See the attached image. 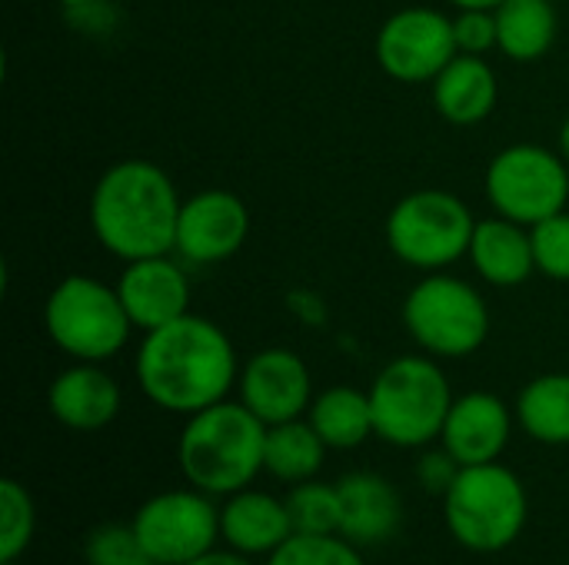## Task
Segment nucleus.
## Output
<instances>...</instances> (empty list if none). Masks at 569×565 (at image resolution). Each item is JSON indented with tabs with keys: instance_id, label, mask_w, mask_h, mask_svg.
Instances as JSON below:
<instances>
[{
	"instance_id": "nucleus-1",
	"label": "nucleus",
	"mask_w": 569,
	"mask_h": 565,
	"mask_svg": "<svg viewBox=\"0 0 569 565\" xmlns=\"http://www.w3.org/2000/svg\"><path fill=\"white\" fill-rule=\"evenodd\" d=\"M140 393L163 413L193 416L223 403L240 380L230 336L207 316L183 313L143 333L133 363Z\"/></svg>"
},
{
	"instance_id": "nucleus-2",
	"label": "nucleus",
	"mask_w": 569,
	"mask_h": 565,
	"mask_svg": "<svg viewBox=\"0 0 569 565\" xmlns=\"http://www.w3.org/2000/svg\"><path fill=\"white\" fill-rule=\"evenodd\" d=\"M180 193L167 170L153 160H117L90 190V230L97 243L130 263L163 256L177 246Z\"/></svg>"
},
{
	"instance_id": "nucleus-3",
	"label": "nucleus",
	"mask_w": 569,
	"mask_h": 565,
	"mask_svg": "<svg viewBox=\"0 0 569 565\" xmlns=\"http://www.w3.org/2000/svg\"><path fill=\"white\" fill-rule=\"evenodd\" d=\"M263 450L267 426L240 400H223L187 416L177 440V463L187 486L227 500L263 473Z\"/></svg>"
},
{
	"instance_id": "nucleus-4",
	"label": "nucleus",
	"mask_w": 569,
	"mask_h": 565,
	"mask_svg": "<svg viewBox=\"0 0 569 565\" xmlns=\"http://www.w3.org/2000/svg\"><path fill=\"white\" fill-rule=\"evenodd\" d=\"M373 433L400 450H423L440 440L453 390L440 363L427 353L390 360L370 383Z\"/></svg>"
},
{
	"instance_id": "nucleus-5",
	"label": "nucleus",
	"mask_w": 569,
	"mask_h": 565,
	"mask_svg": "<svg viewBox=\"0 0 569 565\" xmlns=\"http://www.w3.org/2000/svg\"><path fill=\"white\" fill-rule=\"evenodd\" d=\"M527 516V486L503 463L460 466L453 486L443 496V519L450 536L480 556L510 549L520 539Z\"/></svg>"
},
{
	"instance_id": "nucleus-6",
	"label": "nucleus",
	"mask_w": 569,
	"mask_h": 565,
	"mask_svg": "<svg viewBox=\"0 0 569 565\" xmlns=\"http://www.w3.org/2000/svg\"><path fill=\"white\" fill-rule=\"evenodd\" d=\"M43 330L73 363H107L130 343L133 323L117 286L70 273L43 300Z\"/></svg>"
},
{
	"instance_id": "nucleus-7",
	"label": "nucleus",
	"mask_w": 569,
	"mask_h": 565,
	"mask_svg": "<svg viewBox=\"0 0 569 565\" xmlns=\"http://www.w3.org/2000/svg\"><path fill=\"white\" fill-rule=\"evenodd\" d=\"M410 340L433 360H467L490 336V306L480 290L447 270L423 273L403 300Z\"/></svg>"
},
{
	"instance_id": "nucleus-8",
	"label": "nucleus",
	"mask_w": 569,
	"mask_h": 565,
	"mask_svg": "<svg viewBox=\"0 0 569 565\" xmlns=\"http://www.w3.org/2000/svg\"><path fill=\"white\" fill-rule=\"evenodd\" d=\"M473 230L477 216L470 206L440 186L400 196L383 223L390 253L420 273H437L463 260L470 253Z\"/></svg>"
},
{
	"instance_id": "nucleus-9",
	"label": "nucleus",
	"mask_w": 569,
	"mask_h": 565,
	"mask_svg": "<svg viewBox=\"0 0 569 565\" xmlns=\"http://www.w3.org/2000/svg\"><path fill=\"white\" fill-rule=\"evenodd\" d=\"M483 186L493 213L523 226H537L540 220L567 210L569 163L560 150L513 143L487 163Z\"/></svg>"
},
{
	"instance_id": "nucleus-10",
	"label": "nucleus",
	"mask_w": 569,
	"mask_h": 565,
	"mask_svg": "<svg viewBox=\"0 0 569 565\" xmlns=\"http://www.w3.org/2000/svg\"><path fill=\"white\" fill-rule=\"evenodd\" d=\"M130 526L157 565L193 563L220 543V509L213 506V496L193 486L150 496Z\"/></svg>"
},
{
	"instance_id": "nucleus-11",
	"label": "nucleus",
	"mask_w": 569,
	"mask_h": 565,
	"mask_svg": "<svg viewBox=\"0 0 569 565\" xmlns=\"http://www.w3.org/2000/svg\"><path fill=\"white\" fill-rule=\"evenodd\" d=\"M380 70L400 83H433L457 57L453 17L437 7H403L383 20L373 40Z\"/></svg>"
},
{
	"instance_id": "nucleus-12",
	"label": "nucleus",
	"mask_w": 569,
	"mask_h": 565,
	"mask_svg": "<svg viewBox=\"0 0 569 565\" xmlns=\"http://www.w3.org/2000/svg\"><path fill=\"white\" fill-rule=\"evenodd\" d=\"M247 236H250L247 203L233 190L210 186V190H197L193 196L183 200L173 253L193 266L223 263L233 253H240Z\"/></svg>"
},
{
	"instance_id": "nucleus-13",
	"label": "nucleus",
	"mask_w": 569,
	"mask_h": 565,
	"mask_svg": "<svg viewBox=\"0 0 569 565\" xmlns=\"http://www.w3.org/2000/svg\"><path fill=\"white\" fill-rule=\"evenodd\" d=\"M237 393H240V403L263 426H277V423L307 416L313 403V380H310L307 363L293 350L270 346V350L253 353L243 363Z\"/></svg>"
},
{
	"instance_id": "nucleus-14",
	"label": "nucleus",
	"mask_w": 569,
	"mask_h": 565,
	"mask_svg": "<svg viewBox=\"0 0 569 565\" xmlns=\"http://www.w3.org/2000/svg\"><path fill=\"white\" fill-rule=\"evenodd\" d=\"M117 293L133 330L140 333H150L190 313V280L173 253L130 260L117 280Z\"/></svg>"
},
{
	"instance_id": "nucleus-15",
	"label": "nucleus",
	"mask_w": 569,
	"mask_h": 565,
	"mask_svg": "<svg viewBox=\"0 0 569 565\" xmlns=\"http://www.w3.org/2000/svg\"><path fill=\"white\" fill-rule=\"evenodd\" d=\"M513 420L510 406L487 390H473L453 400L440 446L460 463V466H480V463H500V456L510 446L513 436Z\"/></svg>"
},
{
	"instance_id": "nucleus-16",
	"label": "nucleus",
	"mask_w": 569,
	"mask_h": 565,
	"mask_svg": "<svg viewBox=\"0 0 569 565\" xmlns=\"http://www.w3.org/2000/svg\"><path fill=\"white\" fill-rule=\"evenodd\" d=\"M120 383L100 363H73L47 386L50 416L73 433H97L120 413Z\"/></svg>"
},
{
	"instance_id": "nucleus-17",
	"label": "nucleus",
	"mask_w": 569,
	"mask_h": 565,
	"mask_svg": "<svg viewBox=\"0 0 569 565\" xmlns=\"http://www.w3.org/2000/svg\"><path fill=\"white\" fill-rule=\"evenodd\" d=\"M340 490V536L357 546H380L400 533L403 503L390 480L377 473H347Z\"/></svg>"
},
{
	"instance_id": "nucleus-18",
	"label": "nucleus",
	"mask_w": 569,
	"mask_h": 565,
	"mask_svg": "<svg viewBox=\"0 0 569 565\" xmlns=\"http://www.w3.org/2000/svg\"><path fill=\"white\" fill-rule=\"evenodd\" d=\"M293 536L287 500L260 490H240L220 506V539L240 556H270Z\"/></svg>"
},
{
	"instance_id": "nucleus-19",
	"label": "nucleus",
	"mask_w": 569,
	"mask_h": 565,
	"mask_svg": "<svg viewBox=\"0 0 569 565\" xmlns=\"http://www.w3.org/2000/svg\"><path fill=\"white\" fill-rule=\"evenodd\" d=\"M467 256H470L477 276L490 286H500V290L523 286L537 273L530 226L513 223L500 213L477 220Z\"/></svg>"
},
{
	"instance_id": "nucleus-20",
	"label": "nucleus",
	"mask_w": 569,
	"mask_h": 565,
	"mask_svg": "<svg viewBox=\"0 0 569 565\" xmlns=\"http://www.w3.org/2000/svg\"><path fill=\"white\" fill-rule=\"evenodd\" d=\"M437 113L453 127L483 123L500 100V80L483 57L457 53L430 83Z\"/></svg>"
},
{
	"instance_id": "nucleus-21",
	"label": "nucleus",
	"mask_w": 569,
	"mask_h": 565,
	"mask_svg": "<svg viewBox=\"0 0 569 565\" xmlns=\"http://www.w3.org/2000/svg\"><path fill=\"white\" fill-rule=\"evenodd\" d=\"M497 50L513 63L547 57L560 33L557 0H503L497 10Z\"/></svg>"
},
{
	"instance_id": "nucleus-22",
	"label": "nucleus",
	"mask_w": 569,
	"mask_h": 565,
	"mask_svg": "<svg viewBox=\"0 0 569 565\" xmlns=\"http://www.w3.org/2000/svg\"><path fill=\"white\" fill-rule=\"evenodd\" d=\"M307 420L320 433L327 450H357L370 436H377L370 393L357 386H330L317 393L307 410Z\"/></svg>"
},
{
	"instance_id": "nucleus-23",
	"label": "nucleus",
	"mask_w": 569,
	"mask_h": 565,
	"mask_svg": "<svg viewBox=\"0 0 569 565\" xmlns=\"http://www.w3.org/2000/svg\"><path fill=\"white\" fill-rule=\"evenodd\" d=\"M520 430L543 446H569V373H543L517 396Z\"/></svg>"
},
{
	"instance_id": "nucleus-24",
	"label": "nucleus",
	"mask_w": 569,
	"mask_h": 565,
	"mask_svg": "<svg viewBox=\"0 0 569 565\" xmlns=\"http://www.w3.org/2000/svg\"><path fill=\"white\" fill-rule=\"evenodd\" d=\"M327 460V443L310 426L307 416L267 426V450H263V470L280 483H307L317 480Z\"/></svg>"
},
{
	"instance_id": "nucleus-25",
	"label": "nucleus",
	"mask_w": 569,
	"mask_h": 565,
	"mask_svg": "<svg viewBox=\"0 0 569 565\" xmlns=\"http://www.w3.org/2000/svg\"><path fill=\"white\" fill-rule=\"evenodd\" d=\"M287 513H290L293 533H300V536L340 533V490H337V483H320V480L297 483L287 496Z\"/></svg>"
},
{
	"instance_id": "nucleus-26",
	"label": "nucleus",
	"mask_w": 569,
	"mask_h": 565,
	"mask_svg": "<svg viewBox=\"0 0 569 565\" xmlns=\"http://www.w3.org/2000/svg\"><path fill=\"white\" fill-rule=\"evenodd\" d=\"M37 533V509L17 480L0 483V563H20Z\"/></svg>"
},
{
	"instance_id": "nucleus-27",
	"label": "nucleus",
	"mask_w": 569,
	"mask_h": 565,
	"mask_svg": "<svg viewBox=\"0 0 569 565\" xmlns=\"http://www.w3.org/2000/svg\"><path fill=\"white\" fill-rule=\"evenodd\" d=\"M267 565H367L357 543L333 536H300L293 533L277 553L267 556Z\"/></svg>"
},
{
	"instance_id": "nucleus-28",
	"label": "nucleus",
	"mask_w": 569,
	"mask_h": 565,
	"mask_svg": "<svg viewBox=\"0 0 569 565\" xmlns=\"http://www.w3.org/2000/svg\"><path fill=\"white\" fill-rule=\"evenodd\" d=\"M533 240V260L537 273L553 280V283H569V213H553L530 226Z\"/></svg>"
},
{
	"instance_id": "nucleus-29",
	"label": "nucleus",
	"mask_w": 569,
	"mask_h": 565,
	"mask_svg": "<svg viewBox=\"0 0 569 565\" xmlns=\"http://www.w3.org/2000/svg\"><path fill=\"white\" fill-rule=\"evenodd\" d=\"M83 559L87 565H157L140 546L133 526L120 523L97 526L83 543Z\"/></svg>"
},
{
	"instance_id": "nucleus-30",
	"label": "nucleus",
	"mask_w": 569,
	"mask_h": 565,
	"mask_svg": "<svg viewBox=\"0 0 569 565\" xmlns=\"http://www.w3.org/2000/svg\"><path fill=\"white\" fill-rule=\"evenodd\" d=\"M453 40H457V53L483 57L487 50H497L493 10H457L453 13Z\"/></svg>"
},
{
	"instance_id": "nucleus-31",
	"label": "nucleus",
	"mask_w": 569,
	"mask_h": 565,
	"mask_svg": "<svg viewBox=\"0 0 569 565\" xmlns=\"http://www.w3.org/2000/svg\"><path fill=\"white\" fill-rule=\"evenodd\" d=\"M457 473H460V463H457L443 446H440V450H427V453L420 456V463H417V480H420V486L430 490V493H437L440 500H443L447 490L453 486Z\"/></svg>"
},
{
	"instance_id": "nucleus-32",
	"label": "nucleus",
	"mask_w": 569,
	"mask_h": 565,
	"mask_svg": "<svg viewBox=\"0 0 569 565\" xmlns=\"http://www.w3.org/2000/svg\"><path fill=\"white\" fill-rule=\"evenodd\" d=\"M187 565H253V559L240 556L233 549H213V553H207V556H200V559H193V563Z\"/></svg>"
},
{
	"instance_id": "nucleus-33",
	"label": "nucleus",
	"mask_w": 569,
	"mask_h": 565,
	"mask_svg": "<svg viewBox=\"0 0 569 565\" xmlns=\"http://www.w3.org/2000/svg\"><path fill=\"white\" fill-rule=\"evenodd\" d=\"M453 3V10H497L503 0H447Z\"/></svg>"
},
{
	"instance_id": "nucleus-34",
	"label": "nucleus",
	"mask_w": 569,
	"mask_h": 565,
	"mask_svg": "<svg viewBox=\"0 0 569 565\" xmlns=\"http://www.w3.org/2000/svg\"><path fill=\"white\" fill-rule=\"evenodd\" d=\"M557 150H560V157L569 163V117L560 123V133H557Z\"/></svg>"
},
{
	"instance_id": "nucleus-35",
	"label": "nucleus",
	"mask_w": 569,
	"mask_h": 565,
	"mask_svg": "<svg viewBox=\"0 0 569 565\" xmlns=\"http://www.w3.org/2000/svg\"><path fill=\"white\" fill-rule=\"evenodd\" d=\"M67 7H93V3H103V0H60Z\"/></svg>"
},
{
	"instance_id": "nucleus-36",
	"label": "nucleus",
	"mask_w": 569,
	"mask_h": 565,
	"mask_svg": "<svg viewBox=\"0 0 569 565\" xmlns=\"http://www.w3.org/2000/svg\"><path fill=\"white\" fill-rule=\"evenodd\" d=\"M0 565H20V563H0Z\"/></svg>"
},
{
	"instance_id": "nucleus-37",
	"label": "nucleus",
	"mask_w": 569,
	"mask_h": 565,
	"mask_svg": "<svg viewBox=\"0 0 569 565\" xmlns=\"http://www.w3.org/2000/svg\"><path fill=\"white\" fill-rule=\"evenodd\" d=\"M557 3H563V0H557Z\"/></svg>"
}]
</instances>
